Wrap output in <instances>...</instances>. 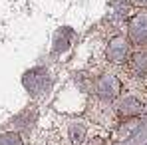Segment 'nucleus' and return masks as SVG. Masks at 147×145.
Wrapping results in <instances>:
<instances>
[{"label": "nucleus", "instance_id": "f257e3e1", "mask_svg": "<svg viewBox=\"0 0 147 145\" xmlns=\"http://www.w3.org/2000/svg\"><path fill=\"white\" fill-rule=\"evenodd\" d=\"M131 36L135 42H147V16L137 18L131 24Z\"/></svg>", "mask_w": 147, "mask_h": 145}, {"label": "nucleus", "instance_id": "7ed1b4c3", "mask_svg": "<svg viewBox=\"0 0 147 145\" xmlns=\"http://www.w3.org/2000/svg\"><path fill=\"white\" fill-rule=\"evenodd\" d=\"M131 66H133V70H137L139 74H147V52H137V54H133Z\"/></svg>", "mask_w": 147, "mask_h": 145}, {"label": "nucleus", "instance_id": "f03ea898", "mask_svg": "<svg viewBox=\"0 0 147 145\" xmlns=\"http://www.w3.org/2000/svg\"><path fill=\"white\" fill-rule=\"evenodd\" d=\"M139 109H141V105L137 103V99H125V101L121 103V107H119L121 115H125V117L137 115V113H139Z\"/></svg>", "mask_w": 147, "mask_h": 145}]
</instances>
